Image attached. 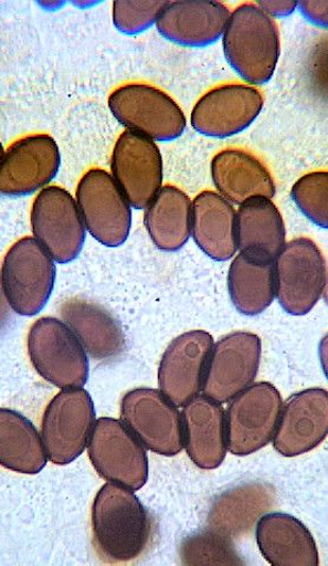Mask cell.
I'll return each instance as SVG.
<instances>
[{
    "label": "cell",
    "instance_id": "cell-1",
    "mask_svg": "<svg viewBox=\"0 0 328 566\" xmlns=\"http://www.w3.org/2000/svg\"><path fill=\"white\" fill-rule=\"evenodd\" d=\"M93 539L107 563H128L140 557L154 536V521L133 490L107 483L98 491L92 513Z\"/></svg>",
    "mask_w": 328,
    "mask_h": 566
},
{
    "label": "cell",
    "instance_id": "cell-2",
    "mask_svg": "<svg viewBox=\"0 0 328 566\" xmlns=\"http://www.w3.org/2000/svg\"><path fill=\"white\" fill-rule=\"evenodd\" d=\"M224 56L246 82L267 83L281 57V33L274 18L256 3L240 4L222 34Z\"/></svg>",
    "mask_w": 328,
    "mask_h": 566
},
{
    "label": "cell",
    "instance_id": "cell-3",
    "mask_svg": "<svg viewBox=\"0 0 328 566\" xmlns=\"http://www.w3.org/2000/svg\"><path fill=\"white\" fill-rule=\"evenodd\" d=\"M54 261L43 244L30 237L10 247L2 265V286L13 312L24 316L42 312L55 286Z\"/></svg>",
    "mask_w": 328,
    "mask_h": 566
},
{
    "label": "cell",
    "instance_id": "cell-4",
    "mask_svg": "<svg viewBox=\"0 0 328 566\" xmlns=\"http://www.w3.org/2000/svg\"><path fill=\"white\" fill-rule=\"evenodd\" d=\"M28 352L34 369L51 385L67 389L88 381V356L71 327L56 317H41L32 325Z\"/></svg>",
    "mask_w": 328,
    "mask_h": 566
},
{
    "label": "cell",
    "instance_id": "cell-5",
    "mask_svg": "<svg viewBox=\"0 0 328 566\" xmlns=\"http://www.w3.org/2000/svg\"><path fill=\"white\" fill-rule=\"evenodd\" d=\"M108 105L123 126L152 140L169 142L186 130L187 119L178 102L150 84L119 86L110 94Z\"/></svg>",
    "mask_w": 328,
    "mask_h": 566
},
{
    "label": "cell",
    "instance_id": "cell-6",
    "mask_svg": "<svg viewBox=\"0 0 328 566\" xmlns=\"http://www.w3.org/2000/svg\"><path fill=\"white\" fill-rule=\"evenodd\" d=\"M275 296L292 315L313 311L326 287V260L314 240L293 239L274 260Z\"/></svg>",
    "mask_w": 328,
    "mask_h": 566
},
{
    "label": "cell",
    "instance_id": "cell-7",
    "mask_svg": "<svg viewBox=\"0 0 328 566\" xmlns=\"http://www.w3.org/2000/svg\"><path fill=\"white\" fill-rule=\"evenodd\" d=\"M95 423V405L89 392L82 387L63 389L47 405L42 421V438L50 462L73 463L88 446Z\"/></svg>",
    "mask_w": 328,
    "mask_h": 566
},
{
    "label": "cell",
    "instance_id": "cell-8",
    "mask_svg": "<svg viewBox=\"0 0 328 566\" xmlns=\"http://www.w3.org/2000/svg\"><path fill=\"white\" fill-rule=\"evenodd\" d=\"M85 228L99 243L123 245L130 233L131 209L114 177L100 168L86 171L76 189Z\"/></svg>",
    "mask_w": 328,
    "mask_h": 566
},
{
    "label": "cell",
    "instance_id": "cell-9",
    "mask_svg": "<svg viewBox=\"0 0 328 566\" xmlns=\"http://www.w3.org/2000/svg\"><path fill=\"white\" fill-rule=\"evenodd\" d=\"M89 458L97 473L133 491L148 481V457L142 442L114 418H99L89 440Z\"/></svg>",
    "mask_w": 328,
    "mask_h": 566
},
{
    "label": "cell",
    "instance_id": "cell-10",
    "mask_svg": "<svg viewBox=\"0 0 328 566\" xmlns=\"http://www.w3.org/2000/svg\"><path fill=\"white\" fill-rule=\"evenodd\" d=\"M32 234L59 263L75 260L82 252L86 232L73 195L59 186L41 190L31 208Z\"/></svg>",
    "mask_w": 328,
    "mask_h": 566
},
{
    "label": "cell",
    "instance_id": "cell-11",
    "mask_svg": "<svg viewBox=\"0 0 328 566\" xmlns=\"http://www.w3.org/2000/svg\"><path fill=\"white\" fill-rule=\"evenodd\" d=\"M282 407V395L269 382L244 389L228 409V450L235 455H248L265 448L274 436Z\"/></svg>",
    "mask_w": 328,
    "mask_h": 566
},
{
    "label": "cell",
    "instance_id": "cell-12",
    "mask_svg": "<svg viewBox=\"0 0 328 566\" xmlns=\"http://www.w3.org/2000/svg\"><path fill=\"white\" fill-rule=\"evenodd\" d=\"M120 419L155 453L172 457L184 447L178 407L158 389L136 388L128 392L120 403Z\"/></svg>",
    "mask_w": 328,
    "mask_h": 566
},
{
    "label": "cell",
    "instance_id": "cell-13",
    "mask_svg": "<svg viewBox=\"0 0 328 566\" xmlns=\"http://www.w3.org/2000/svg\"><path fill=\"white\" fill-rule=\"evenodd\" d=\"M262 359V340L256 334L235 332L223 336L207 363L202 392L223 403L234 399L250 387L257 375Z\"/></svg>",
    "mask_w": 328,
    "mask_h": 566
},
{
    "label": "cell",
    "instance_id": "cell-14",
    "mask_svg": "<svg viewBox=\"0 0 328 566\" xmlns=\"http://www.w3.org/2000/svg\"><path fill=\"white\" fill-rule=\"evenodd\" d=\"M112 172L129 205L145 209L162 188L161 151L155 140L127 129L114 146Z\"/></svg>",
    "mask_w": 328,
    "mask_h": 566
},
{
    "label": "cell",
    "instance_id": "cell-15",
    "mask_svg": "<svg viewBox=\"0 0 328 566\" xmlns=\"http://www.w3.org/2000/svg\"><path fill=\"white\" fill-rule=\"evenodd\" d=\"M61 159L56 140L47 134L17 139L0 163V191L17 198L44 188L59 174Z\"/></svg>",
    "mask_w": 328,
    "mask_h": 566
},
{
    "label": "cell",
    "instance_id": "cell-16",
    "mask_svg": "<svg viewBox=\"0 0 328 566\" xmlns=\"http://www.w3.org/2000/svg\"><path fill=\"white\" fill-rule=\"evenodd\" d=\"M264 102L262 92L252 85L215 86L194 105L192 126L204 136H234L246 130L261 115Z\"/></svg>",
    "mask_w": 328,
    "mask_h": 566
},
{
    "label": "cell",
    "instance_id": "cell-17",
    "mask_svg": "<svg viewBox=\"0 0 328 566\" xmlns=\"http://www.w3.org/2000/svg\"><path fill=\"white\" fill-rule=\"evenodd\" d=\"M213 345V336L198 329L178 336L167 347L159 368V386L177 407L200 394Z\"/></svg>",
    "mask_w": 328,
    "mask_h": 566
},
{
    "label": "cell",
    "instance_id": "cell-18",
    "mask_svg": "<svg viewBox=\"0 0 328 566\" xmlns=\"http://www.w3.org/2000/svg\"><path fill=\"white\" fill-rule=\"evenodd\" d=\"M327 433L328 394L322 388H309L283 405L273 447L284 457H297L320 446Z\"/></svg>",
    "mask_w": 328,
    "mask_h": 566
},
{
    "label": "cell",
    "instance_id": "cell-19",
    "mask_svg": "<svg viewBox=\"0 0 328 566\" xmlns=\"http://www.w3.org/2000/svg\"><path fill=\"white\" fill-rule=\"evenodd\" d=\"M226 4L214 0L168 2L157 22L159 32L170 42L202 48L221 39L230 21Z\"/></svg>",
    "mask_w": 328,
    "mask_h": 566
},
{
    "label": "cell",
    "instance_id": "cell-20",
    "mask_svg": "<svg viewBox=\"0 0 328 566\" xmlns=\"http://www.w3.org/2000/svg\"><path fill=\"white\" fill-rule=\"evenodd\" d=\"M181 419L183 446L192 462L203 470L219 468L228 454L226 415L221 403L198 395L184 405Z\"/></svg>",
    "mask_w": 328,
    "mask_h": 566
},
{
    "label": "cell",
    "instance_id": "cell-21",
    "mask_svg": "<svg viewBox=\"0 0 328 566\" xmlns=\"http://www.w3.org/2000/svg\"><path fill=\"white\" fill-rule=\"evenodd\" d=\"M60 314L93 359L112 360L125 352L124 328L105 307L88 300L72 297L61 305Z\"/></svg>",
    "mask_w": 328,
    "mask_h": 566
},
{
    "label": "cell",
    "instance_id": "cell-22",
    "mask_svg": "<svg viewBox=\"0 0 328 566\" xmlns=\"http://www.w3.org/2000/svg\"><path fill=\"white\" fill-rule=\"evenodd\" d=\"M212 179L222 198L243 205L255 198L273 199L275 184L268 168L250 151L229 148L212 159Z\"/></svg>",
    "mask_w": 328,
    "mask_h": 566
},
{
    "label": "cell",
    "instance_id": "cell-23",
    "mask_svg": "<svg viewBox=\"0 0 328 566\" xmlns=\"http://www.w3.org/2000/svg\"><path fill=\"white\" fill-rule=\"evenodd\" d=\"M258 551L273 566H318L319 554L309 530L283 512L263 516L256 525Z\"/></svg>",
    "mask_w": 328,
    "mask_h": 566
},
{
    "label": "cell",
    "instance_id": "cell-24",
    "mask_svg": "<svg viewBox=\"0 0 328 566\" xmlns=\"http://www.w3.org/2000/svg\"><path fill=\"white\" fill-rule=\"evenodd\" d=\"M285 241L282 212L271 200L255 198L240 205L236 212V245L241 254L274 262Z\"/></svg>",
    "mask_w": 328,
    "mask_h": 566
},
{
    "label": "cell",
    "instance_id": "cell-25",
    "mask_svg": "<svg viewBox=\"0 0 328 566\" xmlns=\"http://www.w3.org/2000/svg\"><path fill=\"white\" fill-rule=\"evenodd\" d=\"M192 233L200 250L215 261H228L236 251V211L220 193L205 190L192 205Z\"/></svg>",
    "mask_w": 328,
    "mask_h": 566
},
{
    "label": "cell",
    "instance_id": "cell-26",
    "mask_svg": "<svg viewBox=\"0 0 328 566\" xmlns=\"http://www.w3.org/2000/svg\"><path fill=\"white\" fill-rule=\"evenodd\" d=\"M149 237L163 252H177L192 233V201L180 188L162 187L145 214Z\"/></svg>",
    "mask_w": 328,
    "mask_h": 566
},
{
    "label": "cell",
    "instance_id": "cell-27",
    "mask_svg": "<svg viewBox=\"0 0 328 566\" xmlns=\"http://www.w3.org/2000/svg\"><path fill=\"white\" fill-rule=\"evenodd\" d=\"M47 454L33 423L19 412L0 410V464L24 474H38L46 465Z\"/></svg>",
    "mask_w": 328,
    "mask_h": 566
},
{
    "label": "cell",
    "instance_id": "cell-28",
    "mask_svg": "<svg viewBox=\"0 0 328 566\" xmlns=\"http://www.w3.org/2000/svg\"><path fill=\"white\" fill-rule=\"evenodd\" d=\"M273 502V492L263 484H247L223 493L211 510L210 528L230 539L237 538L252 530Z\"/></svg>",
    "mask_w": 328,
    "mask_h": 566
},
{
    "label": "cell",
    "instance_id": "cell-29",
    "mask_svg": "<svg viewBox=\"0 0 328 566\" xmlns=\"http://www.w3.org/2000/svg\"><path fill=\"white\" fill-rule=\"evenodd\" d=\"M229 290L235 308L254 316L265 312L275 297L273 262L239 254L232 262Z\"/></svg>",
    "mask_w": 328,
    "mask_h": 566
},
{
    "label": "cell",
    "instance_id": "cell-30",
    "mask_svg": "<svg viewBox=\"0 0 328 566\" xmlns=\"http://www.w3.org/2000/svg\"><path fill=\"white\" fill-rule=\"evenodd\" d=\"M181 558L186 565H239L240 559L230 538L211 528L187 537L181 545Z\"/></svg>",
    "mask_w": 328,
    "mask_h": 566
},
{
    "label": "cell",
    "instance_id": "cell-31",
    "mask_svg": "<svg viewBox=\"0 0 328 566\" xmlns=\"http://www.w3.org/2000/svg\"><path fill=\"white\" fill-rule=\"evenodd\" d=\"M292 199L303 214L320 228H328V172L314 171L293 186Z\"/></svg>",
    "mask_w": 328,
    "mask_h": 566
},
{
    "label": "cell",
    "instance_id": "cell-32",
    "mask_svg": "<svg viewBox=\"0 0 328 566\" xmlns=\"http://www.w3.org/2000/svg\"><path fill=\"white\" fill-rule=\"evenodd\" d=\"M168 2H120L113 3V21L124 33L136 34L148 30L167 7Z\"/></svg>",
    "mask_w": 328,
    "mask_h": 566
},
{
    "label": "cell",
    "instance_id": "cell-33",
    "mask_svg": "<svg viewBox=\"0 0 328 566\" xmlns=\"http://www.w3.org/2000/svg\"><path fill=\"white\" fill-rule=\"evenodd\" d=\"M328 2H300L298 8L306 20L315 25L327 28Z\"/></svg>",
    "mask_w": 328,
    "mask_h": 566
},
{
    "label": "cell",
    "instance_id": "cell-34",
    "mask_svg": "<svg viewBox=\"0 0 328 566\" xmlns=\"http://www.w3.org/2000/svg\"><path fill=\"white\" fill-rule=\"evenodd\" d=\"M267 14L273 17H287L295 12L298 8V2H290V0H275V2H256Z\"/></svg>",
    "mask_w": 328,
    "mask_h": 566
}]
</instances>
